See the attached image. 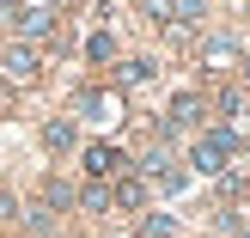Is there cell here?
<instances>
[{
    "instance_id": "6da1fadb",
    "label": "cell",
    "mask_w": 250,
    "mask_h": 238,
    "mask_svg": "<svg viewBox=\"0 0 250 238\" xmlns=\"http://www.w3.org/2000/svg\"><path fill=\"white\" fill-rule=\"evenodd\" d=\"M232 147H238V134H232V129H214L208 141H195V171H202V177H226Z\"/></svg>"
},
{
    "instance_id": "7a4b0ae2",
    "label": "cell",
    "mask_w": 250,
    "mask_h": 238,
    "mask_svg": "<svg viewBox=\"0 0 250 238\" xmlns=\"http://www.w3.org/2000/svg\"><path fill=\"white\" fill-rule=\"evenodd\" d=\"M0 73H6V80H12V86H31V80H37V73H43V55H37V49H31V43H12V49H6V55H0Z\"/></svg>"
},
{
    "instance_id": "3957f363",
    "label": "cell",
    "mask_w": 250,
    "mask_h": 238,
    "mask_svg": "<svg viewBox=\"0 0 250 238\" xmlns=\"http://www.w3.org/2000/svg\"><path fill=\"white\" fill-rule=\"evenodd\" d=\"M146 6V19H159V24H195L202 19V0H141Z\"/></svg>"
},
{
    "instance_id": "277c9868",
    "label": "cell",
    "mask_w": 250,
    "mask_h": 238,
    "mask_svg": "<svg viewBox=\"0 0 250 238\" xmlns=\"http://www.w3.org/2000/svg\"><path fill=\"white\" fill-rule=\"evenodd\" d=\"M122 165H128V159H122L116 147H104V141L85 147V171H92V177H110V171H122Z\"/></svg>"
},
{
    "instance_id": "5b68a950",
    "label": "cell",
    "mask_w": 250,
    "mask_h": 238,
    "mask_svg": "<svg viewBox=\"0 0 250 238\" xmlns=\"http://www.w3.org/2000/svg\"><path fill=\"white\" fill-rule=\"evenodd\" d=\"M195 122H202V98H195V92H183L177 104H171V129H195Z\"/></svg>"
},
{
    "instance_id": "8992f818",
    "label": "cell",
    "mask_w": 250,
    "mask_h": 238,
    "mask_svg": "<svg viewBox=\"0 0 250 238\" xmlns=\"http://www.w3.org/2000/svg\"><path fill=\"white\" fill-rule=\"evenodd\" d=\"M19 31H24V37H49V31H55V19L31 6V12H19Z\"/></svg>"
},
{
    "instance_id": "52a82bcc",
    "label": "cell",
    "mask_w": 250,
    "mask_h": 238,
    "mask_svg": "<svg viewBox=\"0 0 250 238\" xmlns=\"http://www.w3.org/2000/svg\"><path fill=\"white\" fill-rule=\"evenodd\" d=\"M80 110H92L98 122H110V116H116V98H104V92H80Z\"/></svg>"
},
{
    "instance_id": "ba28073f",
    "label": "cell",
    "mask_w": 250,
    "mask_h": 238,
    "mask_svg": "<svg viewBox=\"0 0 250 238\" xmlns=\"http://www.w3.org/2000/svg\"><path fill=\"white\" fill-rule=\"evenodd\" d=\"M141 238H177V220H171V214H146L141 220Z\"/></svg>"
},
{
    "instance_id": "9c48e42d",
    "label": "cell",
    "mask_w": 250,
    "mask_h": 238,
    "mask_svg": "<svg viewBox=\"0 0 250 238\" xmlns=\"http://www.w3.org/2000/svg\"><path fill=\"white\" fill-rule=\"evenodd\" d=\"M141 195H146L141 177H122V183H116V202H122V208H141Z\"/></svg>"
},
{
    "instance_id": "30bf717a",
    "label": "cell",
    "mask_w": 250,
    "mask_h": 238,
    "mask_svg": "<svg viewBox=\"0 0 250 238\" xmlns=\"http://www.w3.org/2000/svg\"><path fill=\"white\" fill-rule=\"evenodd\" d=\"M43 141L55 147V153H61V147H73V122H49V129H43Z\"/></svg>"
},
{
    "instance_id": "8fae6325",
    "label": "cell",
    "mask_w": 250,
    "mask_h": 238,
    "mask_svg": "<svg viewBox=\"0 0 250 238\" xmlns=\"http://www.w3.org/2000/svg\"><path fill=\"white\" fill-rule=\"evenodd\" d=\"M80 202H85V208H92V214H104V208H110V190H104V183H92V190H85V195H80Z\"/></svg>"
},
{
    "instance_id": "7c38bea8",
    "label": "cell",
    "mask_w": 250,
    "mask_h": 238,
    "mask_svg": "<svg viewBox=\"0 0 250 238\" xmlns=\"http://www.w3.org/2000/svg\"><path fill=\"white\" fill-rule=\"evenodd\" d=\"M122 80H134V86H141V80H153V61H128V67H122Z\"/></svg>"
},
{
    "instance_id": "4fadbf2b",
    "label": "cell",
    "mask_w": 250,
    "mask_h": 238,
    "mask_svg": "<svg viewBox=\"0 0 250 238\" xmlns=\"http://www.w3.org/2000/svg\"><path fill=\"white\" fill-rule=\"evenodd\" d=\"M244 80H250V55H244Z\"/></svg>"
},
{
    "instance_id": "5bb4252c",
    "label": "cell",
    "mask_w": 250,
    "mask_h": 238,
    "mask_svg": "<svg viewBox=\"0 0 250 238\" xmlns=\"http://www.w3.org/2000/svg\"><path fill=\"white\" fill-rule=\"evenodd\" d=\"M238 238H250V226H238Z\"/></svg>"
},
{
    "instance_id": "9a60e30c",
    "label": "cell",
    "mask_w": 250,
    "mask_h": 238,
    "mask_svg": "<svg viewBox=\"0 0 250 238\" xmlns=\"http://www.w3.org/2000/svg\"><path fill=\"white\" fill-rule=\"evenodd\" d=\"M0 6H12V0H0Z\"/></svg>"
}]
</instances>
